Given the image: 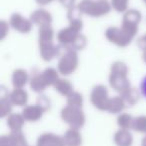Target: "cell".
Returning <instances> with one entry per match:
<instances>
[{
	"mask_svg": "<svg viewBox=\"0 0 146 146\" xmlns=\"http://www.w3.org/2000/svg\"><path fill=\"white\" fill-rule=\"evenodd\" d=\"M54 29L51 25L39 27L38 30V45L39 53L41 58L46 62H50L56 57H59L62 52V47L59 44H55Z\"/></svg>",
	"mask_w": 146,
	"mask_h": 146,
	"instance_id": "6da1fadb",
	"label": "cell"
},
{
	"mask_svg": "<svg viewBox=\"0 0 146 146\" xmlns=\"http://www.w3.org/2000/svg\"><path fill=\"white\" fill-rule=\"evenodd\" d=\"M128 73H129V68L123 61H115L111 64L108 81L112 89H114L119 94H122L128 88L131 87Z\"/></svg>",
	"mask_w": 146,
	"mask_h": 146,
	"instance_id": "7a4b0ae2",
	"label": "cell"
},
{
	"mask_svg": "<svg viewBox=\"0 0 146 146\" xmlns=\"http://www.w3.org/2000/svg\"><path fill=\"white\" fill-rule=\"evenodd\" d=\"M56 38L58 44L64 49L79 51L83 50L87 45L86 37L80 31L76 30L71 26H67L59 30Z\"/></svg>",
	"mask_w": 146,
	"mask_h": 146,
	"instance_id": "3957f363",
	"label": "cell"
},
{
	"mask_svg": "<svg viewBox=\"0 0 146 146\" xmlns=\"http://www.w3.org/2000/svg\"><path fill=\"white\" fill-rule=\"evenodd\" d=\"M82 14L98 18L105 16L111 11V3L107 0H81L77 4Z\"/></svg>",
	"mask_w": 146,
	"mask_h": 146,
	"instance_id": "277c9868",
	"label": "cell"
},
{
	"mask_svg": "<svg viewBox=\"0 0 146 146\" xmlns=\"http://www.w3.org/2000/svg\"><path fill=\"white\" fill-rule=\"evenodd\" d=\"M78 63L79 58L77 51L63 48L57 63V70L63 76L71 75L77 69Z\"/></svg>",
	"mask_w": 146,
	"mask_h": 146,
	"instance_id": "5b68a950",
	"label": "cell"
},
{
	"mask_svg": "<svg viewBox=\"0 0 146 146\" xmlns=\"http://www.w3.org/2000/svg\"><path fill=\"white\" fill-rule=\"evenodd\" d=\"M60 117L70 128L81 129L86 121L85 114L82 108L66 105L61 109Z\"/></svg>",
	"mask_w": 146,
	"mask_h": 146,
	"instance_id": "8992f818",
	"label": "cell"
},
{
	"mask_svg": "<svg viewBox=\"0 0 146 146\" xmlns=\"http://www.w3.org/2000/svg\"><path fill=\"white\" fill-rule=\"evenodd\" d=\"M105 37L110 43L116 45L118 47H127L131 44L134 37L128 34L121 26H110L105 30Z\"/></svg>",
	"mask_w": 146,
	"mask_h": 146,
	"instance_id": "52a82bcc",
	"label": "cell"
},
{
	"mask_svg": "<svg viewBox=\"0 0 146 146\" xmlns=\"http://www.w3.org/2000/svg\"><path fill=\"white\" fill-rule=\"evenodd\" d=\"M142 14L137 9H128L123 14L121 27L132 37L135 38L138 33L139 23L141 22Z\"/></svg>",
	"mask_w": 146,
	"mask_h": 146,
	"instance_id": "ba28073f",
	"label": "cell"
},
{
	"mask_svg": "<svg viewBox=\"0 0 146 146\" xmlns=\"http://www.w3.org/2000/svg\"><path fill=\"white\" fill-rule=\"evenodd\" d=\"M109 100L110 97L106 86L102 84H97L93 86L90 92V102L96 109L100 111H107Z\"/></svg>",
	"mask_w": 146,
	"mask_h": 146,
	"instance_id": "9c48e42d",
	"label": "cell"
},
{
	"mask_svg": "<svg viewBox=\"0 0 146 146\" xmlns=\"http://www.w3.org/2000/svg\"><path fill=\"white\" fill-rule=\"evenodd\" d=\"M32 24L33 23L31 22L30 19L25 18L20 13L17 12L13 13L9 18V25L11 28L22 33V34H27L30 32L32 29Z\"/></svg>",
	"mask_w": 146,
	"mask_h": 146,
	"instance_id": "30bf717a",
	"label": "cell"
},
{
	"mask_svg": "<svg viewBox=\"0 0 146 146\" xmlns=\"http://www.w3.org/2000/svg\"><path fill=\"white\" fill-rule=\"evenodd\" d=\"M0 146H29V144L21 131L2 135L0 137Z\"/></svg>",
	"mask_w": 146,
	"mask_h": 146,
	"instance_id": "8fae6325",
	"label": "cell"
},
{
	"mask_svg": "<svg viewBox=\"0 0 146 146\" xmlns=\"http://www.w3.org/2000/svg\"><path fill=\"white\" fill-rule=\"evenodd\" d=\"M29 19L31 22L35 25H38L39 27L46 26V25H51L53 21L52 14L48 10L43 8H39L34 10L29 16Z\"/></svg>",
	"mask_w": 146,
	"mask_h": 146,
	"instance_id": "7c38bea8",
	"label": "cell"
},
{
	"mask_svg": "<svg viewBox=\"0 0 146 146\" xmlns=\"http://www.w3.org/2000/svg\"><path fill=\"white\" fill-rule=\"evenodd\" d=\"M36 146H65L63 136L46 132L37 138Z\"/></svg>",
	"mask_w": 146,
	"mask_h": 146,
	"instance_id": "4fadbf2b",
	"label": "cell"
},
{
	"mask_svg": "<svg viewBox=\"0 0 146 146\" xmlns=\"http://www.w3.org/2000/svg\"><path fill=\"white\" fill-rule=\"evenodd\" d=\"M30 88L36 93H41L47 88L45 80L43 78L42 71H39L37 68H34L31 72L30 79H29Z\"/></svg>",
	"mask_w": 146,
	"mask_h": 146,
	"instance_id": "5bb4252c",
	"label": "cell"
},
{
	"mask_svg": "<svg viewBox=\"0 0 146 146\" xmlns=\"http://www.w3.org/2000/svg\"><path fill=\"white\" fill-rule=\"evenodd\" d=\"M45 112L41 107H39L37 104L34 105H26L22 109L21 114L23 115L24 119L28 122H37L43 117V114Z\"/></svg>",
	"mask_w": 146,
	"mask_h": 146,
	"instance_id": "9a60e30c",
	"label": "cell"
},
{
	"mask_svg": "<svg viewBox=\"0 0 146 146\" xmlns=\"http://www.w3.org/2000/svg\"><path fill=\"white\" fill-rule=\"evenodd\" d=\"M30 76L25 69L17 68L12 72L11 82L14 88H24V86L29 82Z\"/></svg>",
	"mask_w": 146,
	"mask_h": 146,
	"instance_id": "2e32d148",
	"label": "cell"
},
{
	"mask_svg": "<svg viewBox=\"0 0 146 146\" xmlns=\"http://www.w3.org/2000/svg\"><path fill=\"white\" fill-rule=\"evenodd\" d=\"M9 99L14 106H25L28 102V93L23 88H14L9 93Z\"/></svg>",
	"mask_w": 146,
	"mask_h": 146,
	"instance_id": "e0dca14e",
	"label": "cell"
},
{
	"mask_svg": "<svg viewBox=\"0 0 146 146\" xmlns=\"http://www.w3.org/2000/svg\"><path fill=\"white\" fill-rule=\"evenodd\" d=\"M65 146H81L82 145V135L79 129L69 128L63 135Z\"/></svg>",
	"mask_w": 146,
	"mask_h": 146,
	"instance_id": "ac0fdd59",
	"label": "cell"
},
{
	"mask_svg": "<svg viewBox=\"0 0 146 146\" xmlns=\"http://www.w3.org/2000/svg\"><path fill=\"white\" fill-rule=\"evenodd\" d=\"M25 121L21 113H11L6 119V125L11 132H21Z\"/></svg>",
	"mask_w": 146,
	"mask_h": 146,
	"instance_id": "d6986e66",
	"label": "cell"
},
{
	"mask_svg": "<svg viewBox=\"0 0 146 146\" xmlns=\"http://www.w3.org/2000/svg\"><path fill=\"white\" fill-rule=\"evenodd\" d=\"M113 140L116 146H131L133 143V136L129 130L119 129L114 133Z\"/></svg>",
	"mask_w": 146,
	"mask_h": 146,
	"instance_id": "ffe728a7",
	"label": "cell"
},
{
	"mask_svg": "<svg viewBox=\"0 0 146 146\" xmlns=\"http://www.w3.org/2000/svg\"><path fill=\"white\" fill-rule=\"evenodd\" d=\"M126 107H127V104L121 95L113 96L109 100L107 112L111 114H120Z\"/></svg>",
	"mask_w": 146,
	"mask_h": 146,
	"instance_id": "44dd1931",
	"label": "cell"
},
{
	"mask_svg": "<svg viewBox=\"0 0 146 146\" xmlns=\"http://www.w3.org/2000/svg\"><path fill=\"white\" fill-rule=\"evenodd\" d=\"M53 88H54L55 91L58 92L60 95L65 96V97L70 95V94L74 91L72 83H71L68 79H65V78H59L58 81L53 86Z\"/></svg>",
	"mask_w": 146,
	"mask_h": 146,
	"instance_id": "7402d4cb",
	"label": "cell"
},
{
	"mask_svg": "<svg viewBox=\"0 0 146 146\" xmlns=\"http://www.w3.org/2000/svg\"><path fill=\"white\" fill-rule=\"evenodd\" d=\"M123 97V99L125 100L127 106H133L139 101L140 95L141 92L138 91V89H136L135 87H129L126 91H124L122 94H119Z\"/></svg>",
	"mask_w": 146,
	"mask_h": 146,
	"instance_id": "603a6c76",
	"label": "cell"
},
{
	"mask_svg": "<svg viewBox=\"0 0 146 146\" xmlns=\"http://www.w3.org/2000/svg\"><path fill=\"white\" fill-rule=\"evenodd\" d=\"M59 74H60L59 71L56 70L55 68H53V67H48V68L44 69L42 71V75L45 80V83H46L47 87L55 85V83L60 78L59 77Z\"/></svg>",
	"mask_w": 146,
	"mask_h": 146,
	"instance_id": "cb8c5ba5",
	"label": "cell"
},
{
	"mask_svg": "<svg viewBox=\"0 0 146 146\" xmlns=\"http://www.w3.org/2000/svg\"><path fill=\"white\" fill-rule=\"evenodd\" d=\"M134 117L128 113H121L118 115L117 119V125L120 129L130 130L132 129V124H133Z\"/></svg>",
	"mask_w": 146,
	"mask_h": 146,
	"instance_id": "d4e9b609",
	"label": "cell"
},
{
	"mask_svg": "<svg viewBox=\"0 0 146 146\" xmlns=\"http://www.w3.org/2000/svg\"><path fill=\"white\" fill-rule=\"evenodd\" d=\"M83 95L80 92L73 91L70 95H68L66 97V103L69 106H73V107H78L82 108L83 106Z\"/></svg>",
	"mask_w": 146,
	"mask_h": 146,
	"instance_id": "484cf974",
	"label": "cell"
},
{
	"mask_svg": "<svg viewBox=\"0 0 146 146\" xmlns=\"http://www.w3.org/2000/svg\"><path fill=\"white\" fill-rule=\"evenodd\" d=\"M12 106L13 104L11 103L9 96L0 98V117H8L12 113Z\"/></svg>",
	"mask_w": 146,
	"mask_h": 146,
	"instance_id": "4316f807",
	"label": "cell"
},
{
	"mask_svg": "<svg viewBox=\"0 0 146 146\" xmlns=\"http://www.w3.org/2000/svg\"><path fill=\"white\" fill-rule=\"evenodd\" d=\"M132 129L136 132H139V133L146 134V116L140 115L134 118Z\"/></svg>",
	"mask_w": 146,
	"mask_h": 146,
	"instance_id": "83f0119b",
	"label": "cell"
},
{
	"mask_svg": "<svg viewBox=\"0 0 146 146\" xmlns=\"http://www.w3.org/2000/svg\"><path fill=\"white\" fill-rule=\"evenodd\" d=\"M112 9L118 13H125L128 10V6H129V0H111Z\"/></svg>",
	"mask_w": 146,
	"mask_h": 146,
	"instance_id": "f1b7e54d",
	"label": "cell"
},
{
	"mask_svg": "<svg viewBox=\"0 0 146 146\" xmlns=\"http://www.w3.org/2000/svg\"><path fill=\"white\" fill-rule=\"evenodd\" d=\"M81 16H82V12L80 11V9L78 8L77 5L67 9V19H68L69 23L74 22V21L82 20Z\"/></svg>",
	"mask_w": 146,
	"mask_h": 146,
	"instance_id": "f546056e",
	"label": "cell"
},
{
	"mask_svg": "<svg viewBox=\"0 0 146 146\" xmlns=\"http://www.w3.org/2000/svg\"><path fill=\"white\" fill-rule=\"evenodd\" d=\"M36 104L39 106V107L42 108L44 112L49 111L51 108L50 99H49L46 95H43V94H40V95L38 96V98H37V100H36Z\"/></svg>",
	"mask_w": 146,
	"mask_h": 146,
	"instance_id": "4dcf8cb0",
	"label": "cell"
},
{
	"mask_svg": "<svg viewBox=\"0 0 146 146\" xmlns=\"http://www.w3.org/2000/svg\"><path fill=\"white\" fill-rule=\"evenodd\" d=\"M9 22H6L5 20L0 21V41H3L6 38L7 34L9 32Z\"/></svg>",
	"mask_w": 146,
	"mask_h": 146,
	"instance_id": "1f68e13d",
	"label": "cell"
},
{
	"mask_svg": "<svg viewBox=\"0 0 146 146\" xmlns=\"http://www.w3.org/2000/svg\"><path fill=\"white\" fill-rule=\"evenodd\" d=\"M136 43H137L138 48L141 49L142 51H145L146 50V33L142 35V36H140L139 38L137 39Z\"/></svg>",
	"mask_w": 146,
	"mask_h": 146,
	"instance_id": "d6a6232c",
	"label": "cell"
},
{
	"mask_svg": "<svg viewBox=\"0 0 146 146\" xmlns=\"http://www.w3.org/2000/svg\"><path fill=\"white\" fill-rule=\"evenodd\" d=\"M58 2L60 3L63 7L69 9V8H71V7L75 6L76 0H58Z\"/></svg>",
	"mask_w": 146,
	"mask_h": 146,
	"instance_id": "836d02e7",
	"label": "cell"
},
{
	"mask_svg": "<svg viewBox=\"0 0 146 146\" xmlns=\"http://www.w3.org/2000/svg\"><path fill=\"white\" fill-rule=\"evenodd\" d=\"M140 92H141V95L146 98V75L142 78L141 83H140Z\"/></svg>",
	"mask_w": 146,
	"mask_h": 146,
	"instance_id": "e575fe53",
	"label": "cell"
},
{
	"mask_svg": "<svg viewBox=\"0 0 146 146\" xmlns=\"http://www.w3.org/2000/svg\"><path fill=\"white\" fill-rule=\"evenodd\" d=\"M53 1H54V0H35V2L38 5H40V6H46V5L52 3Z\"/></svg>",
	"mask_w": 146,
	"mask_h": 146,
	"instance_id": "d590c367",
	"label": "cell"
},
{
	"mask_svg": "<svg viewBox=\"0 0 146 146\" xmlns=\"http://www.w3.org/2000/svg\"><path fill=\"white\" fill-rule=\"evenodd\" d=\"M142 60H143V62L146 64V50L145 51H142Z\"/></svg>",
	"mask_w": 146,
	"mask_h": 146,
	"instance_id": "8d00e7d4",
	"label": "cell"
},
{
	"mask_svg": "<svg viewBox=\"0 0 146 146\" xmlns=\"http://www.w3.org/2000/svg\"><path fill=\"white\" fill-rule=\"evenodd\" d=\"M141 146H146V135H145V137H143V139H142Z\"/></svg>",
	"mask_w": 146,
	"mask_h": 146,
	"instance_id": "74e56055",
	"label": "cell"
},
{
	"mask_svg": "<svg viewBox=\"0 0 146 146\" xmlns=\"http://www.w3.org/2000/svg\"><path fill=\"white\" fill-rule=\"evenodd\" d=\"M142 1H143V2H144V3H145V4H146V0H142Z\"/></svg>",
	"mask_w": 146,
	"mask_h": 146,
	"instance_id": "f35d334b",
	"label": "cell"
}]
</instances>
